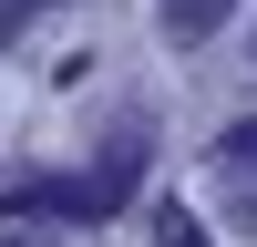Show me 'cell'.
<instances>
[{
    "label": "cell",
    "instance_id": "6da1fadb",
    "mask_svg": "<svg viewBox=\"0 0 257 247\" xmlns=\"http://www.w3.org/2000/svg\"><path fill=\"white\" fill-rule=\"evenodd\" d=\"M134 196V155H103L93 175H31L0 196V216H113Z\"/></svg>",
    "mask_w": 257,
    "mask_h": 247
},
{
    "label": "cell",
    "instance_id": "7a4b0ae2",
    "mask_svg": "<svg viewBox=\"0 0 257 247\" xmlns=\"http://www.w3.org/2000/svg\"><path fill=\"white\" fill-rule=\"evenodd\" d=\"M155 11H165V31H175V41H206L226 11H237V0H155Z\"/></svg>",
    "mask_w": 257,
    "mask_h": 247
},
{
    "label": "cell",
    "instance_id": "3957f363",
    "mask_svg": "<svg viewBox=\"0 0 257 247\" xmlns=\"http://www.w3.org/2000/svg\"><path fill=\"white\" fill-rule=\"evenodd\" d=\"M165 247H206V226H196V206H165Z\"/></svg>",
    "mask_w": 257,
    "mask_h": 247
},
{
    "label": "cell",
    "instance_id": "277c9868",
    "mask_svg": "<svg viewBox=\"0 0 257 247\" xmlns=\"http://www.w3.org/2000/svg\"><path fill=\"white\" fill-rule=\"evenodd\" d=\"M216 155H226V165H257V113H247V124H226V144H216Z\"/></svg>",
    "mask_w": 257,
    "mask_h": 247
},
{
    "label": "cell",
    "instance_id": "5b68a950",
    "mask_svg": "<svg viewBox=\"0 0 257 247\" xmlns=\"http://www.w3.org/2000/svg\"><path fill=\"white\" fill-rule=\"evenodd\" d=\"M237 226H257V196H237Z\"/></svg>",
    "mask_w": 257,
    "mask_h": 247
},
{
    "label": "cell",
    "instance_id": "8992f818",
    "mask_svg": "<svg viewBox=\"0 0 257 247\" xmlns=\"http://www.w3.org/2000/svg\"><path fill=\"white\" fill-rule=\"evenodd\" d=\"M0 31H11V0H0Z\"/></svg>",
    "mask_w": 257,
    "mask_h": 247
}]
</instances>
